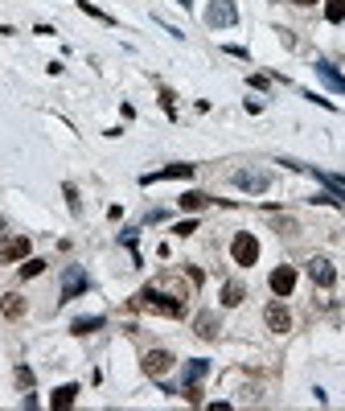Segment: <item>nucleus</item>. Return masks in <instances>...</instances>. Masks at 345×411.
<instances>
[{
  "mask_svg": "<svg viewBox=\"0 0 345 411\" xmlns=\"http://www.w3.org/2000/svg\"><path fill=\"white\" fill-rule=\"evenodd\" d=\"M136 305H140V309H152V313H165V317H181V313H185V305H181V300H172V296H165L161 284H148V288L136 296Z\"/></svg>",
  "mask_w": 345,
  "mask_h": 411,
  "instance_id": "1",
  "label": "nucleus"
},
{
  "mask_svg": "<svg viewBox=\"0 0 345 411\" xmlns=\"http://www.w3.org/2000/svg\"><path fill=\"white\" fill-rule=\"evenodd\" d=\"M230 259L239 267H251L255 259H259V239L251 235V231H239L234 239H230Z\"/></svg>",
  "mask_w": 345,
  "mask_h": 411,
  "instance_id": "2",
  "label": "nucleus"
},
{
  "mask_svg": "<svg viewBox=\"0 0 345 411\" xmlns=\"http://www.w3.org/2000/svg\"><path fill=\"white\" fill-rule=\"evenodd\" d=\"M230 181H234L239 190H246V194H263V190H271V173L268 169H239V173H230Z\"/></svg>",
  "mask_w": 345,
  "mask_h": 411,
  "instance_id": "3",
  "label": "nucleus"
},
{
  "mask_svg": "<svg viewBox=\"0 0 345 411\" xmlns=\"http://www.w3.org/2000/svg\"><path fill=\"white\" fill-rule=\"evenodd\" d=\"M206 21L214 25V29H230V25L239 21V8H234V0H210V8H206Z\"/></svg>",
  "mask_w": 345,
  "mask_h": 411,
  "instance_id": "4",
  "label": "nucleus"
},
{
  "mask_svg": "<svg viewBox=\"0 0 345 411\" xmlns=\"http://www.w3.org/2000/svg\"><path fill=\"white\" fill-rule=\"evenodd\" d=\"M87 288H91V280H87V271L78 264H70L62 271V300H74V296H82Z\"/></svg>",
  "mask_w": 345,
  "mask_h": 411,
  "instance_id": "5",
  "label": "nucleus"
},
{
  "mask_svg": "<svg viewBox=\"0 0 345 411\" xmlns=\"http://www.w3.org/2000/svg\"><path fill=\"white\" fill-rule=\"evenodd\" d=\"M263 321H268L271 333H288L292 329V313L284 309V300H271L268 309H263Z\"/></svg>",
  "mask_w": 345,
  "mask_h": 411,
  "instance_id": "6",
  "label": "nucleus"
},
{
  "mask_svg": "<svg viewBox=\"0 0 345 411\" xmlns=\"http://www.w3.org/2000/svg\"><path fill=\"white\" fill-rule=\"evenodd\" d=\"M308 276H313V284H317V288H333V280H337V267L329 264L325 255H313V259H308Z\"/></svg>",
  "mask_w": 345,
  "mask_h": 411,
  "instance_id": "7",
  "label": "nucleus"
},
{
  "mask_svg": "<svg viewBox=\"0 0 345 411\" xmlns=\"http://www.w3.org/2000/svg\"><path fill=\"white\" fill-rule=\"evenodd\" d=\"M271 292H275V296H292V288H296V267H275V271H271Z\"/></svg>",
  "mask_w": 345,
  "mask_h": 411,
  "instance_id": "8",
  "label": "nucleus"
},
{
  "mask_svg": "<svg viewBox=\"0 0 345 411\" xmlns=\"http://www.w3.org/2000/svg\"><path fill=\"white\" fill-rule=\"evenodd\" d=\"M169 366H172L169 350H148V354H144V374H148V379H161Z\"/></svg>",
  "mask_w": 345,
  "mask_h": 411,
  "instance_id": "9",
  "label": "nucleus"
},
{
  "mask_svg": "<svg viewBox=\"0 0 345 411\" xmlns=\"http://www.w3.org/2000/svg\"><path fill=\"white\" fill-rule=\"evenodd\" d=\"M317 78L325 82V87H329V91H337V95H345V74L337 70L333 62H325V58H320V62H317Z\"/></svg>",
  "mask_w": 345,
  "mask_h": 411,
  "instance_id": "10",
  "label": "nucleus"
},
{
  "mask_svg": "<svg viewBox=\"0 0 345 411\" xmlns=\"http://www.w3.org/2000/svg\"><path fill=\"white\" fill-rule=\"evenodd\" d=\"M197 165H165V169H156V173H144L140 177V185H152V181H172V177H194Z\"/></svg>",
  "mask_w": 345,
  "mask_h": 411,
  "instance_id": "11",
  "label": "nucleus"
},
{
  "mask_svg": "<svg viewBox=\"0 0 345 411\" xmlns=\"http://www.w3.org/2000/svg\"><path fill=\"white\" fill-rule=\"evenodd\" d=\"M25 255H29V239H25V235H17V239H8L0 247V264H17Z\"/></svg>",
  "mask_w": 345,
  "mask_h": 411,
  "instance_id": "12",
  "label": "nucleus"
},
{
  "mask_svg": "<svg viewBox=\"0 0 345 411\" xmlns=\"http://www.w3.org/2000/svg\"><path fill=\"white\" fill-rule=\"evenodd\" d=\"M194 333H197L201 341H214V338H218V317H214V313H197Z\"/></svg>",
  "mask_w": 345,
  "mask_h": 411,
  "instance_id": "13",
  "label": "nucleus"
},
{
  "mask_svg": "<svg viewBox=\"0 0 345 411\" xmlns=\"http://www.w3.org/2000/svg\"><path fill=\"white\" fill-rule=\"evenodd\" d=\"M313 177H317L325 190H333L337 202H345V177H337V173H320V169H313Z\"/></svg>",
  "mask_w": 345,
  "mask_h": 411,
  "instance_id": "14",
  "label": "nucleus"
},
{
  "mask_svg": "<svg viewBox=\"0 0 345 411\" xmlns=\"http://www.w3.org/2000/svg\"><path fill=\"white\" fill-rule=\"evenodd\" d=\"M74 399H78V387H74V383H66V387H58L54 391V399H49V407H74Z\"/></svg>",
  "mask_w": 345,
  "mask_h": 411,
  "instance_id": "15",
  "label": "nucleus"
},
{
  "mask_svg": "<svg viewBox=\"0 0 345 411\" xmlns=\"http://www.w3.org/2000/svg\"><path fill=\"white\" fill-rule=\"evenodd\" d=\"M243 296H246V288L239 284V280H230V284H222V305L226 309H234V305H243Z\"/></svg>",
  "mask_w": 345,
  "mask_h": 411,
  "instance_id": "16",
  "label": "nucleus"
},
{
  "mask_svg": "<svg viewBox=\"0 0 345 411\" xmlns=\"http://www.w3.org/2000/svg\"><path fill=\"white\" fill-rule=\"evenodd\" d=\"M95 329H103V317H78V321L70 325L74 338H87V333H95Z\"/></svg>",
  "mask_w": 345,
  "mask_h": 411,
  "instance_id": "17",
  "label": "nucleus"
},
{
  "mask_svg": "<svg viewBox=\"0 0 345 411\" xmlns=\"http://www.w3.org/2000/svg\"><path fill=\"white\" fill-rule=\"evenodd\" d=\"M0 313L8 317V321H17V317H25V300H21V296H13V292H8V296L0 300Z\"/></svg>",
  "mask_w": 345,
  "mask_h": 411,
  "instance_id": "18",
  "label": "nucleus"
},
{
  "mask_svg": "<svg viewBox=\"0 0 345 411\" xmlns=\"http://www.w3.org/2000/svg\"><path fill=\"white\" fill-rule=\"evenodd\" d=\"M210 374V362L206 358H194V362H185V383H201Z\"/></svg>",
  "mask_w": 345,
  "mask_h": 411,
  "instance_id": "19",
  "label": "nucleus"
},
{
  "mask_svg": "<svg viewBox=\"0 0 345 411\" xmlns=\"http://www.w3.org/2000/svg\"><path fill=\"white\" fill-rule=\"evenodd\" d=\"M325 17L333 25H341L345 21V0H325Z\"/></svg>",
  "mask_w": 345,
  "mask_h": 411,
  "instance_id": "20",
  "label": "nucleus"
},
{
  "mask_svg": "<svg viewBox=\"0 0 345 411\" xmlns=\"http://www.w3.org/2000/svg\"><path fill=\"white\" fill-rule=\"evenodd\" d=\"M206 202H210V194H181V210H201V206H206Z\"/></svg>",
  "mask_w": 345,
  "mask_h": 411,
  "instance_id": "21",
  "label": "nucleus"
},
{
  "mask_svg": "<svg viewBox=\"0 0 345 411\" xmlns=\"http://www.w3.org/2000/svg\"><path fill=\"white\" fill-rule=\"evenodd\" d=\"M42 271H46V259H29V264L21 267V276H25V280H29V276H42Z\"/></svg>",
  "mask_w": 345,
  "mask_h": 411,
  "instance_id": "22",
  "label": "nucleus"
},
{
  "mask_svg": "<svg viewBox=\"0 0 345 411\" xmlns=\"http://www.w3.org/2000/svg\"><path fill=\"white\" fill-rule=\"evenodd\" d=\"M17 383H21V387H33V370H25L21 366V370H17Z\"/></svg>",
  "mask_w": 345,
  "mask_h": 411,
  "instance_id": "23",
  "label": "nucleus"
},
{
  "mask_svg": "<svg viewBox=\"0 0 345 411\" xmlns=\"http://www.w3.org/2000/svg\"><path fill=\"white\" fill-rule=\"evenodd\" d=\"M66 202H70V210L78 214V190H74V185H66Z\"/></svg>",
  "mask_w": 345,
  "mask_h": 411,
  "instance_id": "24",
  "label": "nucleus"
},
{
  "mask_svg": "<svg viewBox=\"0 0 345 411\" xmlns=\"http://www.w3.org/2000/svg\"><path fill=\"white\" fill-rule=\"evenodd\" d=\"M292 4H300V8H304V4H317V0H292Z\"/></svg>",
  "mask_w": 345,
  "mask_h": 411,
  "instance_id": "25",
  "label": "nucleus"
},
{
  "mask_svg": "<svg viewBox=\"0 0 345 411\" xmlns=\"http://www.w3.org/2000/svg\"><path fill=\"white\" fill-rule=\"evenodd\" d=\"M177 4H185V8H189V4H194V0H177Z\"/></svg>",
  "mask_w": 345,
  "mask_h": 411,
  "instance_id": "26",
  "label": "nucleus"
},
{
  "mask_svg": "<svg viewBox=\"0 0 345 411\" xmlns=\"http://www.w3.org/2000/svg\"><path fill=\"white\" fill-rule=\"evenodd\" d=\"M0 231H4V218H0Z\"/></svg>",
  "mask_w": 345,
  "mask_h": 411,
  "instance_id": "27",
  "label": "nucleus"
}]
</instances>
